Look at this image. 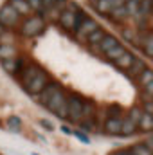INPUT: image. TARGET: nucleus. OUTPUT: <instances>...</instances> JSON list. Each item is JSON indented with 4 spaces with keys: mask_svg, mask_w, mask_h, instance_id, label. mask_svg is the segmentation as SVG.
Wrapping results in <instances>:
<instances>
[{
    "mask_svg": "<svg viewBox=\"0 0 153 155\" xmlns=\"http://www.w3.org/2000/svg\"><path fill=\"white\" fill-rule=\"evenodd\" d=\"M43 27H45V20L38 16V15H31V16H27L24 22H20V33H22V36H25V38H34V36H38L40 33L43 31Z\"/></svg>",
    "mask_w": 153,
    "mask_h": 155,
    "instance_id": "f257e3e1",
    "label": "nucleus"
},
{
    "mask_svg": "<svg viewBox=\"0 0 153 155\" xmlns=\"http://www.w3.org/2000/svg\"><path fill=\"white\" fill-rule=\"evenodd\" d=\"M77 13H79V7H77L76 4H74V2H67L65 9L60 13V18H58L60 25H61L63 29H67V31H74Z\"/></svg>",
    "mask_w": 153,
    "mask_h": 155,
    "instance_id": "f03ea898",
    "label": "nucleus"
},
{
    "mask_svg": "<svg viewBox=\"0 0 153 155\" xmlns=\"http://www.w3.org/2000/svg\"><path fill=\"white\" fill-rule=\"evenodd\" d=\"M22 22V16L9 5V4H4L0 7V25L4 29H13V27H18Z\"/></svg>",
    "mask_w": 153,
    "mask_h": 155,
    "instance_id": "7ed1b4c3",
    "label": "nucleus"
},
{
    "mask_svg": "<svg viewBox=\"0 0 153 155\" xmlns=\"http://www.w3.org/2000/svg\"><path fill=\"white\" fill-rule=\"evenodd\" d=\"M67 119L70 123H81V119H83V99L79 96L67 97Z\"/></svg>",
    "mask_w": 153,
    "mask_h": 155,
    "instance_id": "20e7f679",
    "label": "nucleus"
},
{
    "mask_svg": "<svg viewBox=\"0 0 153 155\" xmlns=\"http://www.w3.org/2000/svg\"><path fill=\"white\" fill-rule=\"evenodd\" d=\"M47 83H49V74L41 69L38 74H36V78H34V79H31L24 88H25V92H27V94H31V96H34V97H36L40 92L47 87Z\"/></svg>",
    "mask_w": 153,
    "mask_h": 155,
    "instance_id": "39448f33",
    "label": "nucleus"
},
{
    "mask_svg": "<svg viewBox=\"0 0 153 155\" xmlns=\"http://www.w3.org/2000/svg\"><path fill=\"white\" fill-rule=\"evenodd\" d=\"M96 29H99V25H97V22L96 20H92L90 16H85L83 20H81V24L74 27V35H76L77 40H86Z\"/></svg>",
    "mask_w": 153,
    "mask_h": 155,
    "instance_id": "423d86ee",
    "label": "nucleus"
},
{
    "mask_svg": "<svg viewBox=\"0 0 153 155\" xmlns=\"http://www.w3.org/2000/svg\"><path fill=\"white\" fill-rule=\"evenodd\" d=\"M65 103H67V94H65V92H63V88L60 87V88H58V90H56V92L52 94V97H50V99L47 101L45 108L56 114V112H58V110H60V108H61V107L65 105Z\"/></svg>",
    "mask_w": 153,
    "mask_h": 155,
    "instance_id": "0eeeda50",
    "label": "nucleus"
},
{
    "mask_svg": "<svg viewBox=\"0 0 153 155\" xmlns=\"http://www.w3.org/2000/svg\"><path fill=\"white\" fill-rule=\"evenodd\" d=\"M58 88H60V85H58V83H50V81H49V83H47V87H45L38 96H36V101H38L40 105H43V107H45V105H47V101L52 97V94H54Z\"/></svg>",
    "mask_w": 153,
    "mask_h": 155,
    "instance_id": "6e6552de",
    "label": "nucleus"
},
{
    "mask_svg": "<svg viewBox=\"0 0 153 155\" xmlns=\"http://www.w3.org/2000/svg\"><path fill=\"white\" fill-rule=\"evenodd\" d=\"M133 60H135V56H133L130 51H124L117 60H114V63H115V67H119L121 71H128L130 65L133 63Z\"/></svg>",
    "mask_w": 153,
    "mask_h": 155,
    "instance_id": "1a4fd4ad",
    "label": "nucleus"
},
{
    "mask_svg": "<svg viewBox=\"0 0 153 155\" xmlns=\"http://www.w3.org/2000/svg\"><path fill=\"white\" fill-rule=\"evenodd\" d=\"M105 132L110 135H119L121 134V117H108L105 121Z\"/></svg>",
    "mask_w": 153,
    "mask_h": 155,
    "instance_id": "9d476101",
    "label": "nucleus"
},
{
    "mask_svg": "<svg viewBox=\"0 0 153 155\" xmlns=\"http://www.w3.org/2000/svg\"><path fill=\"white\" fill-rule=\"evenodd\" d=\"M7 4H9L20 16H31V13H33V11L29 9V5H27L25 0H9Z\"/></svg>",
    "mask_w": 153,
    "mask_h": 155,
    "instance_id": "9b49d317",
    "label": "nucleus"
},
{
    "mask_svg": "<svg viewBox=\"0 0 153 155\" xmlns=\"http://www.w3.org/2000/svg\"><path fill=\"white\" fill-rule=\"evenodd\" d=\"M40 71H41V67H38L36 63H29L25 69H24V76H22V85L25 87L31 79H34L36 78V74H38Z\"/></svg>",
    "mask_w": 153,
    "mask_h": 155,
    "instance_id": "f8f14e48",
    "label": "nucleus"
},
{
    "mask_svg": "<svg viewBox=\"0 0 153 155\" xmlns=\"http://www.w3.org/2000/svg\"><path fill=\"white\" fill-rule=\"evenodd\" d=\"M115 45H119V40L115 38V36H112V35H105V38L97 43V49H99L101 52H108V51H110L112 47H115Z\"/></svg>",
    "mask_w": 153,
    "mask_h": 155,
    "instance_id": "ddd939ff",
    "label": "nucleus"
},
{
    "mask_svg": "<svg viewBox=\"0 0 153 155\" xmlns=\"http://www.w3.org/2000/svg\"><path fill=\"white\" fill-rule=\"evenodd\" d=\"M144 69H148V65L144 63V60H141V58H135L133 60V63L130 65V69H128V76L130 78H137Z\"/></svg>",
    "mask_w": 153,
    "mask_h": 155,
    "instance_id": "4468645a",
    "label": "nucleus"
},
{
    "mask_svg": "<svg viewBox=\"0 0 153 155\" xmlns=\"http://www.w3.org/2000/svg\"><path fill=\"white\" fill-rule=\"evenodd\" d=\"M18 58V51L15 45H0V60H13Z\"/></svg>",
    "mask_w": 153,
    "mask_h": 155,
    "instance_id": "2eb2a0df",
    "label": "nucleus"
},
{
    "mask_svg": "<svg viewBox=\"0 0 153 155\" xmlns=\"http://www.w3.org/2000/svg\"><path fill=\"white\" fill-rule=\"evenodd\" d=\"M137 132V126L128 119V117H124V119H121V134L119 135H124V137H128V135H133Z\"/></svg>",
    "mask_w": 153,
    "mask_h": 155,
    "instance_id": "dca6fc26",
    "label": "nucleus"
},
{
    "mask_svg": "<svg viewBox=\"0 0 153 155\" xmlns=\"http://www.w3.org/2000/svg\"><path fill=\"white\" fill-rule=\"evenodd\" d=\"M20 65H22V61H20L18 58H13V60H4V61H2V67H4L7 72H11V74H16V72L20 71Z\"/></svg>",
    "mask_w": 153,
    "mask_h": 155,
    "instance_id": "f3484780",
    "label": "nucleus"
},
{
    "mask_svg": "<svg viewBox=\"0 0 153 155\" xmlns=\"http://www.w3.org/2000/svg\"><path fill=\"white\" fill-rule=\"evenodd\" d=\"M110 18L117 22V24H121V22H124L126 18H128V11H126V7L124 5H121V7H117L114 11H110Z\"/></svg>",
    "mask_w": 153,
    "mask_h": 155,
    "instance_id": "a211bd4d",
    "label": "nucleus"
},
{
    "mask_svg": "<svg viewBox=\"0 0 153 155\" xmlns=\"http://www.w3.org/2000/svg\"><path fill=\"white\" fill-rule=\"evenodd\" d=\"M96 105L92 101H83V119L81 121H86V119H96Z\"/></svg>",
    "mask_w": 153,
    "mask_h": 155,
    "instance_id": "6ab92c4d",
    "label": "nucleus"
},
{
    "mask_svg": "<svg viewBox=\"0 0 153 155\" xmlns=\"http://www.w3.org/2000/svg\"><path fill=\"white\" fill-rule=\"evenodd\" d=\"M144 130V132H150L153 128V116H150V114H142V117H141V121H139V124H137V130Z\"/></svg>",
    "mask_w": 153,
    "mask_h": 155,
    "instance_id": "aec40b11",
    "label": "nucleus"
},
{
    "mask_svg": "<svg viewBox=\"0 0 153 155\" xmlns=\"http://www.w3.org/2000/svg\"><path fill=\"white\" fill-rule=\"evenodd\" d=\"M153 81V71L148 67V69H144L139 76H137V83H139V87H144L146 83H151Z\"/></svg>",
    "mask_w": 153,
    "mask_h": 155,
    "instance_id": "412c9836",
    "label": "nucleus"
},
{
    "mask_svg": "<svg viewBox=\"0 0 153 155\" xmlns=\"http://www.w3.org/2000/svg\"><path fill=\"white\" fill-rule=\"evenodd\" d=\"M105 35H106V33H105V31H103V29L99 27V29H96V31H94V33H92V35H90V36L86 38V41H88V43H90V47L94 49V47H96V45H97V43H99L101 40L105 38Z\"/></svg>",
    "mask_w": 153,
    "mask_h": 155,
    "instance_id": "4be33fe9",
    "label": "nucleus"
},
{
    "mask_svg": "<svg viewBox=\"0 0 153 155\" xmlns=\"http://www.w3.org/2000/svg\"><path fill=\"white\" fill-rule=\"evenodd\" d=\"M137 4H139V13L144 18H148L151 13V0H137Z\"/></svg>",
    "mask_w": 153,
    "mask_h": 155,
    "instance_id": "5701e85b",
    "label": "nucleus"
},
{
    "mask_svg": "<svg viewBox=\"0 0 153 155\" xmlns=\"http://www.w3.org/2000/svg\"><path fill=\"white\" fill-rule=\"evenodd\" d=\"M124 51H126V49H124V47H122V45L119 43V45L112 47V49H110L108 52H105V54H106V58H108V60H112V61H114V60H117V58H119V56H121V54H122Z\"/></svg>",
    "mask_w": 153,
    "mask_h": 155,
    "instance_id": "b1692460",
    "label": "nucleus"
},
{
    "mask_svg": "<svg viewBox=\"0 0 153 155\" xmlns=\"http://www.w3.org/2000/svg\"><path fill=\"white\" fill-rule=\"evenodd\" d=\"M142 114H144V112H142V108H137V107H135V108H132V110L128 112V116H126V117H128L135 126H137V124H139V121H141V117H142Z\"/></svg>",
    "mask_w": 153,
    "mask_h": 155,
    "instance_id": "393cba45",
    "label": "nucleus"
},
{
    "mask_svg": "<svg viewBox=\"0 0 153 155\" xmlns=\"http://www.w3.org/2000/svg\"><path fill=\"white\" fill-rule=\"evenodd\" d=\"M7 126H9V130L11 132H20V128H22V121L18 119L16 116H11L9 119H7Z\"/></svg>",
    "mask_w": 153,
    "mask_h": 155,
    "instance_id": "a878e982",
    "label": "nucleus"
},
{
    "mask_svg": "<svg viewBox=\"0 0 153 155\" xmlns=\"http://www.w3.org/2000/svg\"><path fill=\"white\" fill-rule=\"evenodd\" d=\"M25 2H27V5H29V9H31L33 13H34V11H36V13H41V11H43V5H41V0H25Z\"/></svg>",
    "mask_w": 153,
    "mask_h": 155,
    "instance_id": "bb28decb",
    "label": "nucleus"
},
{
    "mask_svg": "<svg viewBox=\"0 0 153 155\" xmlns=\"http://www.w3.org/2000/svg\"><path fill=\"white\" fill-rule=\"evenodd\" d=\"M132 152H133L135 155H151V150H150L148 146H144V144L133 146V148H132Z\"/></svg>",
    "mask_w": 153,
    "mask_h": 155,
    "instance_id": "cd10ccee",
    "label": "nucleus"
},
{
    "mask_svg": "<svg viewBox=\"0 0 153 155\" xmlns=\"http://www.w3.org/2000/svg\"><path fill=\"white\" fill-rule=\"evenodd\" d=\"M96 126H97L96 119H86V121H81V128H83V130H86V132L96 130Z\"/></svg>",
    "mask_w": 153,
    "mask_h": 155,
    "instance_id": "c85d7f7f",
    "label": "nucleus"
},
{
    "mask_svg": "<svg viewBox=\"0 0 153 155\" xmlns=\"http://www.w3.org/2000/svg\"><path fill=\"white\" fill-rule=\"evenodd\" d=\"M108 112H110V114H108L110 117H119L121 114H122V108H121V107H117V105H112V107L108 108Z\"/></svg>",
    "mask_w": 153,
    "mask_h": 155,
    "instance_id": "c756f323",
    "label": "nucleus"
},
{
    "mask_svg": "<svg viewBox=\"0 0 153 155\" xmlns=\"http://www.w3.org/2000/svg\"><path fill=\"white\" fill-rule=\"evenodd\" d=\"M74 135H76L77 139H79V141H83L85 144H88V143H90V139H88V135H86V134H83L81 130H77V132H74Z\"/></svg>",
    "mask_w": 153,
    "mask_h": 155,
    "instance_id": "7c9ffc66",
    "label": "nucleus"
},
{
    "mask_svg": "<svg viewBox=\"0 0 153 155\" xmlns=\"http://www.w3.org/2000/svg\"><path fill=\"white\" fill-rule=\"evenodd\" d=\"M40 124H41L47 132H52V130H54V124H52L50 121H47V119H40Z\"/></svg>",
    "mask_w": 153,
    "mask_h": 155,
    "instance_id": "2f4dec72",
    "label": "nucleus"
},
{
    "mask_svg": "<svg viewBox=\"0 0 153 155\" xmlns=\"http://www.w3.org/2000/svg\"><path fill=\"white\" fill-rule=\"evenodd\" d=\"M54 2H56V0H41V5H43V11H47V9H50V7L54 5Z\"/></svg>",
    "mask_w": 153,
    "mask_h": 155,
    "instance_id": "473e14b6",
    "label": "nucleus"
},
{
    "mask_svg": "<svg viewBox=\"0 0 153 155\" xmlns=\"http://www.w3.org/2000/svg\"><path fill=\"white\" fill-rule=\"evenodd\" d=\"M61 132H63V134H72L70 128H67V126H61Z\"/></svg>",
    "mask_w": 153,
    "mask_h": 155,
    "instance_id": "72a5a7b5",
    "label": "nucleus"
},
{
    "mask_svg": "<svg viewBox=\"0 0 153 155\" xmlns=\"http://www.w3.org/2000/svg\"><path fill=\"white\" fill-rule=\"evenodd\" d=\"M112 155H128V150H126V152H115V153H112Z\"/></svg>",
    "mask_w": 153,
    "mask_h": 155,
    "instance_id": "f704fd0d",
    "label": "nucleus"
},
{
    "mask_svg": "<svg viewBox=\"0 0 153 155\" xmlns=\"http://www.w3.org/2000/svg\"><path fill=\"white\" fill-rule=\"evenodd\" d=\"M33 155H40V153H33Z\"/></svg>",
    "mask_w": 153,
    "mask_h": 155,
    "instance_id": "c9c22d12",
    "label": "nucleus"
}]
</instances>
